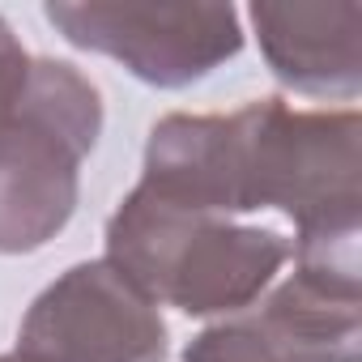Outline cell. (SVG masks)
Segmentation results:
<instances>
[{"instance_id":"7","label":"cell","mask_w":362,"mask_h":362,"mask_svg":"<svg viewBox=\"0 0 362 362\" xmlns=\"http://www.w3.org/2000/svg\"><path fill=\"white\" fill-rule=\"evenodd\" d=\"M269 69L303 94L354 98L362 86V5H252Z\"/></svg>"},{"instance_id":"3","label":"cell","mask_w":362,"mask_h":362,"mask_svg":"<svg viewBox=\"0 0 362 362\" xmlns=\"http://www.w3.org/2000/svg\"><path fill=\"white\" fill-rule=\"evenodd\" d=\"M98 128L94 81L64 60H35L18 111L0 124V252H35L64 230Z\"/></svg>"},{"instance_id":"2","label":"cell","mask_w":362,"mask_h":362,"mask_svg":"<svg viewBox=\"0 0 362 362\" xmlns=\"http://www.w3.org/2000/svg\"><path fill=\"white\" fill-rule=\"evenodd\" d=\"M290 243L273 230L230 226L218 214L170 205L141 184L107 222V260L149 298L188 315L243 311L286 264Z\"/></svg>"},{"instance_id":"8","label":"cell","mask_w":362,"mask_h":362,"mask_svg":"<svg viewBox=\"0 0 362 362\" xmlns=\"http://www.w3.org/2000/svg\"><path fill=\"white\" fill-rule=\"evenodd\" d=\"M30 64H35V60H30L26 47L18 43L13 26L0 18V124L18 111V103H22V94H26V81H30Z\"/></svg>"},{"instance_id":"6","label":"cell","mask_w":362,"mask_h":362,"mask_svg":"<svg viewBox=\"0 0 362 362\" xmlns=\"http://www.w3.org/2000/svg\"><path fill=\"white\" fill-rule=\"evenodd\" d=\"M358 277L298 264L260 311L205 328L184 349V362H358Z\"/></svg>"},{"instance_id":"1","label":"cell","mask_w":362,"mask_h":362,"mask_svg":"<svg viewBox=\"0 0 362 362\" xmlns=\"http://www.w3.org/2000/svg\"><path fill=\"white\" fill-rule=\"evenodd\" d=\"M358 111H290L281 98L235 115H166L149 132L141 188L197 214L281 209L298 264L358 277Z\"/></svg>"},{"instance_id":"5","label":"cell","mask_w":362,"mask_h":362,"mask_svg":"<svg viewBox=\"0 0 362 362\" xmlns=\"http://www.w3.org/2000/svg\"><path fill=\"white\" fill-rule=\"evenodd\" d=\"M158 307L111 264L86 260L52 281L22 320L13 362H162Z\"/></svg>"},{"instance_id":"4","label":"cell","mask_w":362,"mask_h":362,"mask_svg":"<svg viewBox=\"0 0 362 362\" xmlns=\"http://www.w3.org/2000/svg\"><path fill=\"white\" fill-rule=\"evenodd\" d=\"M47 22L86 52L119 60L132 77L175 90L243 52L230 5H47Z\"/></svg>"}]
</instances>
